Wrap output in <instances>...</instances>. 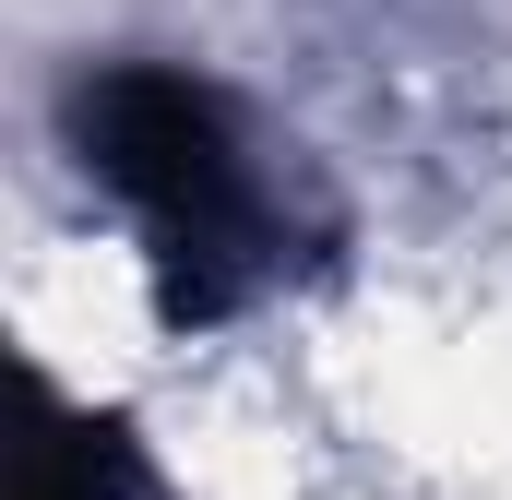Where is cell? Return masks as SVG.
<instances>
[{
    "mask_svg": "<svg viewBox=\"0 0 512 500\" xmlns=\"http://www.w3.org/2000/svg\"><path fill=\"white\" fill-rule=\"evenodd\" d=\"M72 155L131 215L143 274H155V310L179 334L251 310L274 286L286 215H274L251 143H239V108L203 72H179V60H108V72H84L72 84Z\"/></svg>",
    "mask_w": 512,
    "mask_h": 500,
    "instance_id": "1",
    "label": "cell"
},
{
    "mask_svg": "<svg viewBox=\"0 0 512 500\" xmlns=\"http://www.w3.org/2000/svg\"><path fill=\"white\" fill-rule=\"evenodd\" d=\"M24 500H143V441L120 417H36L24 441Z\"/></svg>",
    "mask_w": 512,
    "mask_h": 500,
    "instance_id": "2",
    "label": "cell"
}]
</instances>
